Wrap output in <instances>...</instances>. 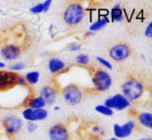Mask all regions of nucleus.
<instances>
[{
  "mask_svg": "<svg viewBox=\"0 0 152 140\" xmlns=\"http://www.w3.org/2000/svg\"><path fill=\"white\" fill-rule=\"evenodd\" d=\"M85 16V10L78 3L69 4L64 12L63 19L69 26H75L82 22Z\"/></svg>",
  "mask_w": 152,
  "mask_h": 140,
  "instance_id": "nucleus-1",
  "label": "nucleus"
},
{
  "mask_svg": "<svg viewBox=\"0 0 152 140\" xmlns=\"http://www.w3.org/2000/svg\"><path fill=\"white\" fill-rule=\"evenodd\" d=\"M143 86L138 80L130 79L125 82L122 86L123 95L130 101H136L142 96L143 93Z\"/></svg>",
  "mask_w": 152,
  "mask_h": 140,
  "instance_id": "nucleus-2",
  "label": "nucleus"
},
{
  "mask_svg": "<svg viewBox=\"0 0 152 140\" xmlns=\"http://www.w3.org/2000/svg\"><path fill=\"white\" fill-rule=\"evenodd\" d=\"M92 82L96 90L105 92L111 87L112 84V79L107 71L99 69L95 71L94 74Z\"/></svg>",
  "mask_w": 152,
  "mask_h": 140,
  "instance_id": "nucleus-3",
  "label": "nucleus"
},
{
  "mask_svg": "<svg viewBox=\"0 0 152 140\" xmlns=\"http://www.w3.org/2000/svg\"><path fill=\"white\" fill-rule=\"evenodd\" d=\"M63 98L70 106L78 104L83 99V93L80 88L75 84L68 85L63 90Z\"/></svg>",
  "mask_w": 152,
  "mask_h": 140,
  "instance_id": "nucleus-4",
  "label": "nucleus"
},
{
  "mask_svg": "<svg viewBox=\"0 0 152 140\" xmlns=\"http://www.w3.org/2000/svg\"><path fill=\"white\" fill-rule=\"evenodd\" d=\"M3 125L6 133L9 135H15L20 131L23 126V122L18 116L11 115L3 120Z\"/></svg>",
  "mask_w": 152,
  "mask_h": 140,
  "instance_id": "nucleus-5",
  "label": "nucleus"
},
{
  "mask_svg": "<svg viewBox=\"0 0 152 140\" xmlns=\"http://www.w3.org/2000/svg\"><path fill=\"white\" fill-rule=\"evenodd\" d=\"M19 74L13 71H0V91H5L17 84Z\"/></svg>",
  "mask_w": 152,
  "mask_h": 140,
  "instance_id": "nucleus-6",
  "label": "nucleus"
},
{
  "mask_svg": "<svg viewBox=\"0 0 152 140\" xmlns=\"http://www.w3.org/2000/svg\"><path fill=\"white\" fill-rule=\"evenodd\" d=\"M130 105V101L121 94H116L105 101V106L111 110L115 109L117 110H123Z\"/></svg>",
  "mask_w": 152,
  "mask_h": 140,
  "instance_id": "nucleus-7",
  "label": "nucleus"
},
{
  "mask_svg": "<svg viewBox=\"0 0 152 140\" xmlns=\"http://www.w3.org/2000/svg\"><path fill=\"white\" fill-rule=\"evenodd\" d=\"M131 51L126 44H118L113 46L109 51V55L114 60L123 61L130 55Z\"/></svg>",
  "mask_w": 152,
  "mask_h": 140,
  "instance_id": "nucleus-8",
  "label": "nucleus"
},
{
  "mask_svg": "<svg viewBox=\"0 0 152 140\" xmlns=\"http://www.w3.org/2000/svg\"><path fill=\"white\" fill-rule=\"evenodd\" d=\"M48 136L50 140H68L69 133L63 125L56 124L49 129Z\"/></svg>",
  "mask_w": 152,
  "mask_h": 140,
  "instance_id": "nucleus-9",
  "label": "nucleus"
},
{
  "mask_svg": "<svg viewBox=\"0 0 152 140\" xmlns=\"http://www.w3.org/2000/svg\"><path fill=\"white\" fill-rule=\"evenodd\" d=\"M22 116L28 122H35L45 119L48 117V111L43 108L32 110L28 107L22 111Z\"/></svg>",
  "mask_w": 152,
  "mask_h": 140,
  "instance_id": "nucleus-10",
  "label": "nucleus"
},
{
  "mask_svg": "<svg viewBox=\"0 0 152 140\" xmlns=\"http://www.w3.org/2000/svg\"><path fill=\"white\" fill-rule=\"evenodd\" d=\"M134 127L135 123L133 121H129L123 125L115 124L114 125V134L115 138L120 139L129 137L132 133Z\"/></svg>",
  "mask_w": 152,
  "mask_h": 140,
  "instance_id": "nucleus-11",
  "label": "nucleus"
},
{
  "mask_svg": "<svg viewBox=\"0 0 152 140\" xmlns=\"http://www.w3.org/2000/svg\"><path fill=\"white\" fill-rule=\"evenodd\" d=\"M21 49L19 46L14 44H10L1 49V55L6 60H13L21 55Z\"/></svg>",
  "mask_w": 152,
  "mask_h": 140,
  "instance_id": "nucleus-12",
  "label": "nucleus"
},
{
  "mask_svg": "<svg viewBox=\"0 0 152 140\" xmlns=\"http://www.w3.org/2000/svg\"><path fill=\"white\" fill-rule=\"evenodd\" d=\"M40 97L42 98L46 104L51 105L56 98V92L50 86H43L40 91Z\"/></svg>",
  "mask_w": 152,
  "mask_h": 140,
  "instance_id": "nucleus-13",
  "label": "nucleus"
},
{
  "mask_svg": "<svg viewBox=\"0 0 152 140\" xmlns=\"http://www.w3.org/2000/svg\"><path fill=\"white\" fill-rule=\"evenodd\" d=\"M65 67V63L58 58H52L49 60L48 69L51 73H56Z\"/></svg>",
  "mask_w": 152,
  "mask_h": 140,
  "instance_id": "nucleus-14",
  "label": "nucleus"
},
{
  "mask_svg": "<svg viewBox=\"0 0 152 140\" xmlns=\"http://www.w3.org/2000/svg\"><path fill=\"white\" fill-rule=\"evenodd\" d=\"M138 121L140 123L146 127L152 128V115L150 113H142L138 116Z\"/></svg>",
  "mask_w": 152,
  "mask_h": 140,
  "instance_id": "nucleus-15",
  "label": "nucleus"
},
{
  "mask_svg": "<svg viewBox=\"0 0 152 140\" xmlns=\"http://www.w3.org/2000/svg\"><path fill=\"white\" fill-rule=\"evenodd\" d=\"M46 105L45 102L42 98L40 96L36 97V98H31L28 101V108H31L32 110H37V109H42Z\"/></svg>",
  "mask_w": 152,
  "mask_h": 140,
  "instance_id": "nucleus-16",
  "label": "nucleus"
},
{
  "mask_svg": "<svg viewBox=\"0 0 152 140\" xmlns=\"http://www.w3.org/2000/svg\"><path fill=\"white\" fill-rule=\"evenodd\" d=\"M111 17L113 20L115 22H121L123 20L124 17L123 15V10L121 9V6L120 4H117L112 8L111 12Z\"/></svg>",
  "mask_w": 152,
  "mask_h": 140,
  "instance_id": "nucleus-17",
  "label": "nucleus"
},
{
  "mask_svg": "<svg viewBox=\"0 0 152 140\" xmlns=\"http://www.w3.org/2000/svg\"><path fill=\"white\" fill-rule=\"evenodd\" d=\"M108 20L106 17H102L99 20L96 21V22H94L91 25L89 28L91 32H93L94 31H97L99 30H101L102 28L105 26V25L108 24Z\"/></svg>",
  "mask_w": 152,
  "mask_h": 140,
  "instance_id": "nucleus-18",
  "label": "nucleus"
},
{
  "mask_svg": "<svg viewBox=\"0 0 152 140\" xmlns=\"http://www.w3.org/2000/svg\"><path fill=\"white\" fill-rule=\"evenodd\" d=\"M39 72L37 71H30L25 75V80L30 84H36L39 81Z\"/></svg>",
  "mask_w": 152,
  "mask_h": 140,
  "instance_id": "nucleus-19",
  "label": "nucleus"
},
{
  "mask_svg": "<svg viewBox=\"0 0 152 140\" xmlns=\"http://www.w3.org/2000/svg\"><path fill=\"white\" fill-rule=\"evenodd\" d=\"M95 110L98 113H101L102 115H105V116H112L113 113H114V111L111 109L108 108L105 105H97L96 107H95Z\"/></svg>",
  "mask_w": 152,
  "mask_h": 140,
  "instance_id": "nucleus-20",
  "label": "nucleus"
},
{
  "mask_svg": "<svg viewBox=\"0 0 152 140\" xmlns=\"http://www.w3.org/2000/svg\"><path fill=\"white\" fill-rule=\"evenodd\" d=\"M76 61L77 63L82 64V65H87L89 63V57L87 55L84 54H80L77 55L76 57Z\"/></svg>",
  "mask_w": 152,
  "mask_h": 140,
  "instance_id": "nucleus-21",
  "label": "nucleus"
},
{
  "mask_svg": "<svg viewBox=\"0 0 152 140\" xmlns=\"http://www.w3.org/2000/svg\"><path fill=\"white\" fill-rule=\"evenodd\" d=\"M37 127H38V126L35 122H28V123H27V130L29 133H33L35 132Z\"/></svg>",
  "mask_w": 152,
  "mask_h": 140,
  "instance_id": "nucleus-22",
  "label": "nucleus"
},
{
  "mask_svg": "<svg viewBox=\"0 0 152 140\" xmlns=\"http://www.w3.org/2000/svg\"><path fill=\"white\" fill-rule=\"evenodd\" d=\"M30 11L33 13H40L43 12V4L42 3H39V4H37V5L34 6V7L30 8Z\"/></svg>",
  "mask_w": 152,
  "mask_h": 140,
  "instance_id": "nucleus-23",
  "label": "nucleus"
},
{
  "mask_svg": "<svg viewBox=\"0 0 152 140\" xmlns=\"http://www.w3.org/2000/svg\"><path fill=\"white\" fill-rule=\"evenodd\" d=\"M96 60H97L99 61L101 64H102V65H103L104 66L106 67L107 69H110V70L113 69V67H112V66H111V64L110 63L108 60H106L105 59L101 57H96Z\"/></svg>",
  "mask_w": 152,
  "mask_h": 140,
  "instance_id": "nucleus-24",
  "label": "nucleus"
},
{
  "mask_svg": "<svg viewBox=\"0 0 152 140\" xmlns=\"http://www.w3.org/2000/svg\"><path fill=\"white\" fill-rule=\"evenodd\" d=\"M9 68H10V69L13 70V71H19V70L24 69L25 68V65L23 63H17L10 66Z\"/></svg>",
  "mask_w": 152,
  "mask_h": 140,
  "instance_id": "nucleus-25",
  "label": "nucleus"
},
{
  "mask_svg": "<svg viewBox=\"0 0 152 140\" xmlns=\"http://www.w3.org/2000/svg\"><path fill=\"white\" fill-rule=\"evenodd\" d=\"M145 35L148 38H151L152 37V22H150L147 28H145Z\"/></svg>",
  "mask_w": 152,
  "mask_h": 140,
  "instance_id": "nucleus-26",
  "label": "nucleus"
},
{
  "mask_svg": "<svg viewBox=\"0 0 152 140\" xmlns=\"http://www.w3.org/2000/svg\"><path fill=\"white\" fill-rule=\"evenodd\" d=\"M51 3H52L51 0H47V1H45L44 3H42V4H43V12H44V13H46V12H47L48 10H49V8H50Z\"/></svg>",
  "mask_w": 152,
  "mask_h": 140,
  "instance_id": "nucleus-27",
  "label": "nucleus"
},
{
  "mask_svg": "<svg viewBox=\"0 0 152 140\" xmlns=\"http://www.w3.org/2000/svg\"><path fill=\"white\" fill-rule=\"evenodd\" d=\"M80 46H78L77 43H71L69 46V50L70 51H77L80 50Z\"/></svg>",
  "mask_w": 152,
  "mask_h": 140,
  "instance_id": "nucleus-28",
  "label": "nucleus"
},
{
  "mask_svg": "<svg viewBox=\"0 0 152 140\" xmlns=\"http://www.w3.org/2000/svg\"><path fill=\"white\" fill-rule=\"evenodd\" d=\"M17 84H20V85L26 84V80H25V78H24L22 76H19L17 80Z\"/></svg>",
  "mask_w": 152,
  "mask_h": 140,
  "instance_id": "nucleus-29",
  "label": "nucleus"
},
{
  "mask_svg": "<svg viewBox=\"0 0 152 140\" xmlns=\"http://www.w3.org/2000/svg\"><path fill=\"white\" fill-rule=\"evenodd\" d=\"M4 66H5V64L2 62H0V69L4 68Z\"/></svg>",
  "mask_w": 152,
  "mask_h": 140,
  "instance_id": "nucleus-30",
  "label": "nucleus"
},
{
  "mask_svg": "<svg viewBox=\"0 0 152 140\" xmlns=\"http://www.w3.org/2000/svg\"><path fill=\"white\" fill-rule=\"evenodd\" d=\"M138 140H151V139L149 138H142V139H140Z\"/></svg>",
  "mask_w": 152,
  "mask_h": 140,
  "instance_id": "nucleus-31",
  "label": "nucleus"
},
{
  "mask_svg": "<svg viewBox=\"0 0 152 140\" xmlns=\"http://www.w3.org/2000/svg\"><path fill=\"white\" fill-rule=\"evenodd\" d=\"M110 140H121V139H119L115 138V137H113V138L110 139Z\"/></svg>",
  "mask_w": 152,
  "mask_h": 140,
  "instance_id": "nucleus-32",
  "label": "nucleus"
},
{
  "mask_svg": "<svg viewBox=\"0 0 152 140\" xmlns=\"http://www.w3.org/2000/svg\"><path fill=\"white\" fill-rule=\"evenodd\" d=\"M59 107H54V110H59Z\"/></svg>",
  "mask_w": 152,
  "mask_h": 140,
  "instance_id": "nucleus-33",
  "label": "nucleus"
}]
</instances>
